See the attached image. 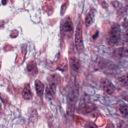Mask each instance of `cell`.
Returning a JSON list of instances; mask_svg holds the SVG:
<instances>
[{
  "instance_id": "1",
  "label": "cell",
  "mask_w": 128,
  "mask_h": 128,
  "mask_svg": "<svg viewBox=\"0 0 128 128\" xmlns=\"http://www.w3.org/2000/svg\"><path fill=\"white\" fill-rule=\"evenodd\" d=\"M121 39V29L118 24L112 25L108 33V43L110 45H116Z\"/></svg>"
},
{
  "instance_id": "2",
  "label": "cell",
  "mask_w": 128,
  "mask_h": 128,
  "mask_svg": "<svg viewBox=\"0 0 128 128\" xmlns=\"http://www.w3.org/2000/svg\"><path fill=\"white\" fill-rule=\"evenodd\" d=\"M77 99H78V89L77 87H73L70 89L67 96V111L69 114H71V112L73 111Z\"/></svg>"
},
{
  "instance_id": "3",
  "label": "cell",
  "mask_w": 128,
  "mask_h": 128,
  "mask_svg": "<svg viewBox=\"0 0 128 128\" xmlns=\"http://www.w3.org/2000/svg\"><path fill=\"white\" fill-rule=\"evenodd\" d=\"M75 47L77 52H82L84 45H83V37H82V26L81 23L77 25L76 31H75Z\"/></svg>"
},
{
  "instance_id": "4",
  "label": "cell",
  "mask_w": 128,
  "mask_h": 128,
  "mask_svg": "<svg viewBox=\"0 0 128 128\" xmlns=\"http://www.w3.org/2000/svg\"><path fill=\"white\" fill-rule=\"evenodd\" d=\"M55 78H56V76H51L49 78V85L46 88V97L49 98V99L53 98L54 95H55V92H56V85H57V83H56Z\"/></svg>"
},
{
  "instance_id": "5",
  "label": "cell",
  "mask_w": 128,
  "mask_h": 128,
  "mask_svg": "<svg viewBox=\"0 0 128 128\" xmlns=\"http://www.w3.org/2000/svg\"><path fill=\"white\" fill-rule=\"evenodd\" d=\"M62 32L64 33V35H70L73 32V24L70 18H66L63 22H62V26H61Z\"/></svg>"
},
{
  "instance_id": "6",
  "label": "cell",
  "mask_w": 128,
  "mask_h": 128,
  "mask_svg": "<svg viewBox=\"0 0 128 128\" xmlns=\"http://www.w3.org/2000/svg\"><path fill=\"white\" fill-rule=\"evenodd\" d=\"M101 85H102V88H103L104 92H106L107 94L111 95L115 92V86L111 81H109L107 79H103L102 82H101Z\"/></svg>"
},
{
  "instance_id": "7",
  "label": "cell",
  "mask_w": 128,
  "mask_h": 128,
  "mask_svg": "<svg viewBox=\"0 0 128 128\" xmlns=\"http://www.w3.org/2000/svg\"><path fill=\"white\" fill-rule=\"evenodd\" d=\"M70 66H71V70L73 71L74 74L78 73V71L80 70V66H81V63H80V60L73 57L70 59Z\"/></svg>"
},
{
  "instance_id": "8",
  "label": "cell",
  "mask_w": 128,
  "mask_h": 128,
  "mask_svg": "<svg viewBox=\"0 0 128 128\" xmlns=\"http://www.w3.org/2000/svg\"><path fill=\"white\" fill-rule=\"evenodd\" d=\"M35 89H36L37 95L39 97H42L43 93H44V84L40 80H36L35 81Z\"/></svg>"
},
{
  "instance_id": "9",
  "label": "cell",
  "mask_w": 128,
  "mask_h": 128,
  "mask_svg": "<svg viewBox=\"0 0 128 128\" xmlns=\"http://www.w3.org/2000/svg\"><path fill=\"white\" fill-rule=\"evenodd\" d=\"M22 96L24 99H31L32 98V92L30 90L29 84H26L22 89Z\"/></svg>"
},
{
  "instance_id": "10",
  "label": "cell",
  "mask_w": 128,
  "mask_h": 128,
  "mask_svg": "<svg viewBox=\"0 0 128 128\" xmlns=\"http://www.w3.org/2000/svg\"><path fill=\"white\" fill-rule=\"evenodd\" d=\"M93 21H94V11H90L87 13V15L85 17V24L87 26H89L92 24Z\"/></svg>"
},
{
  "instance_id": "11",
  "label": "cell",
  "mask_w": 128,
  "mask_h": 128,
  "mask_svg": "<svg viewBox=\"0 0 128 128\" xmlns=\"http://www.w3.org/2000/svg\"><path fill=\"white\" fill-rule=\"evenodd\" d=\"M118 82L122 86H128V74H124V75L120 76L118 78Z\"/></svg>"
},
{
  "instance_id": "12",
  "label": "cell",
  "mask_w": 128,
  "mask_h": 128,
  "mask_svg": "<svg viewBox=\"0 0 128 128\" xmlns=\"http://www.w3.org/2000/svg\"><path fill=\"white\" fill-rule=\"evenodd\" d=\"M27 70H28L30 73L36 74V73H37V66H36L35 62H29V63H28V66H27Z\"/></svg>"
},
{
  "instance_id": "13",
  "label": "cell",
  "mask_w": 128,
  "mask_h": 128,
  "mask_svg": "<svg viewBox=\"0 0 128 128\" xmlns=\"http://www.w3.org/2000/svg\"><path fill=\"white\" fill-rule=\"evenodd\" d=\"M119 112L123 115V116H128V105L122 104L119 106Z\"/></svg>"
},
{
  "instance_id": "14",
  "label": "cell",
  "mask_w": 128,
  "mask_h": 128,
  "mask_svg": "<svg viewBox=\"0 0 128 128\" xmlns=\"http://www.w3.org/2000/svg\"><path fill=\"white\" fill-rule=\"evenodd\" d=\"M85 128H98V127H97L96 124H94L93 122L86 121V122H85Z\"/></svg>"
},
{
  "instance_id": "15",
  "label": "cell",
  "mask_w": 128,
  "mask_h": 128,
  "mask_svg": "<svg viewBox=\"0 0 128 128\" xmlns=\"http://www.w3.org/2000/svg\"><path fill=\"white\" fill-rule=\"evenodd\" d=\"M124 40L128 43V22L125 24V30H124Z\"/></svg>"
},
{
  "instance_id": "16",
  "label": "cell",
  "mask_w": 128,
  "mask_h": 128,
  "mask_svg": "<svg viewBox=\"0 0 128 128\" xmlns=\"http://www.w3.org/2000/svg\"><path fill=\"white\" fill-rule=\"evenodd\" d=\"M105 128H114V125H113V123H108Z\"/></svg>"
},
{
  "instance_id": "17",
  "label": "cell",
  "mask_w": 128,
  "mask_h": 128,
  "mask_svg": "<svg viewBox=\"0 0 128 128\" xmlns=\"http://www.w3.org/2000/svg\"><path fill=\"white\" fill-rule=\"evenodd\" d=\"M67 4H68V3H67V2H66V3H65V5H64V4H63V6H62V10H61V13H63V11H65V7H66V6H67Z\"/></svg>"
}]
</instances>
